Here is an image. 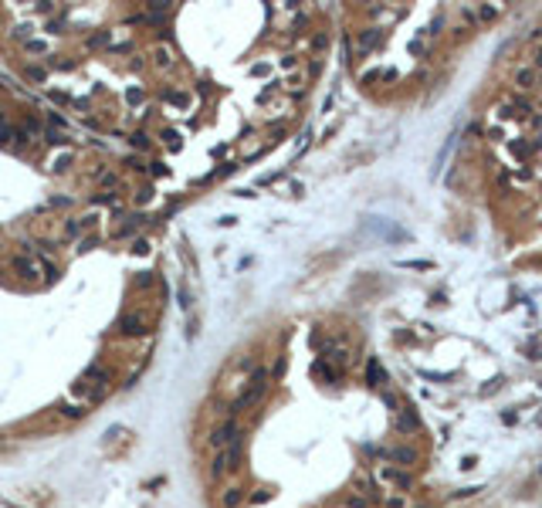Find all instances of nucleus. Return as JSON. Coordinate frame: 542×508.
Here are the masks:
<instances>
[{
	"mask_svg": "<svg viewBox=\"0 0 542 508\" xmlns=\"http://www.w3.org/2000/svg\"><path fill=\"white\" fill-rule=\"evenodd\" d=\"M268 393V373L265 370H254V376L248 379V387H244V393L234 400V407H231V417L234 413H241V410H248V407H254L261 400V396Z\"/></svg>",
	"mask_w": 542,
	"mask_h": 508,
	"instance_id": "obj_1",
	"label": "nucleus"
},
{
	"mask_svg": "<svg viewBox=\"0 0 542 508\" xmlns=\"http://www.w3.org/2000/svg\"><path fill=\"white\" fill-rule=\"evenodd\" d=\"M241 454H244V437H237L231 447H224V451L214 454L211 475L214 478H224V475H231V471H237V468H241Z\"/></svg>",
	"mask_w": 542,
	"mask_h": 508,
	"instance_id": "obj_2",
	"label": "nucleus"
},
{
	"mask_svg": "<svg viewBox=\"0 0 542 508\" xmlns=\"http://www.w3.org/2000/svg\"><path fill=\"white\" fill-rule=\"evenodd\" d=\"M237 437H244V434H241V427L234 424V417H227L220 427H214V430H211V447H214V451H224V447H231Z\"/></svg>",
	"mask_w": 542,
	"mask_h": 508,
	"instance_id": "obj_3",
	"label": "nucleus"
},
{
	"mask_svg": "<svg viewBox=\"0 0 542 508\" xmlns=\"http://www.w3.org/2000/svg\"><path fill=\"white\" fill-rule=\"evenodd\" d=\"M119 332H122V336H143V332H146V319L139 312L122 315V319H119Z\"/></svg>",
	"mask_w": 542,
	"mask_h": 508,
	"instance_id": "obj_4",
	"label": "nucleus"
},
{
	"mask_svg": "<svg viewBox=\"0 0 542 508\" xmlns=\"http://www.w3.org/2000/svg\"><path fill=\"white\" fill-rule=\"evenodd\" d=\"M515 89H518V92H532V89H539V72H535L532 65L518 68V72H515Z\"/></svg>",
	"mask_w": 542,
	"mask_h": 508,
	"instance_id": "obj_5",
	"label": "nucleus"
},
{
	"mask_svg": "<svg viewBox=\"0 0 542 508\" xmlns=\"http://www.w3.org/2000/svg\"><path fill=\"white\" fill-rule=\"evenodd\" d=\"M380 458H387V461H397V464H413V461H417V451H413V447H383L380 451Z\"/></svg>",
	"mask_w": 542,
	"mask_h": 508,
	"instance_id": "obj_6",
	"label": "nucleus"
},
{
	"mask_svg": "<svg viewBox=\"0 0 542 508\" xmlns=\"http://www.w3.org/2000/svg\"><path fill=\"white\" fill-rule=\"evenodd\" d=\"M393 427H397L400 434H413V430L421 427V420H417V410H413V407H404V410H400V417H397V424H393Z\"/></svg>",
	"mask_w": 542,
	"mask_h": 508,
	"instance_id": "obj_7",
	"label": "nucleus"
},
{
	"mask_svg": "<svg viewBox=\"0 0 542 508\" xmlns=\"http://www.w3.org/2000/svg\"><path fill=\"white\" fill-rule=\"evenodd\" d=\"M383 383H390V379H387V373H383V366L376 363V359H366V387L380 390Z\"/></svg>",
	"mask_w": 542,
	"mask_h": 508,
	"instance_id": "obj_8",
	"label": "nucleus"
},
{
	"mask_svg": "<svg viewBox=\"0 0 542 508\" xmlns=\"http://www.w3.org/2000/svg\"><path fill=\"white\" fill-rule=\"evenodd\" d=\"M380 481H387V484H397V488H410V475H404V471H397L393 464H383V468H380Z\"/></svg>",
	"mask_w": 542,
	"mask_h": 508,
	"instance_id": "obj_9",
	"label": "nucleus"
},
{
	"mask_svg": "<svg viewBox=\"0 0 542 508\" xmlns=\"http://www.w3.org/2000/svg\"><path fill=\"white\" fill-rule=\"evenodd\" d=\"M380 38H383V31H380V27H366V31L359 34V41H356V48H359V58H363V55H366L370 48H376V44H380Z\"/></svg>",
	"mask_w": 542,
	"mask_h": 508,
	"instance_id": "obj_10",
	"label": "nucleus"
},
{
	"mask_svg": "<svg viewBox=\"0 0 542 508\" xmlns=\"http://www.w3.org/2000/svg\"><path fill=\"white\" fill-rule=\"evenodd\" d=\"M241 505H244V488H237V484L224 488V495H220V508H241Z\"/></svg>",
	"mask_w": 542,
	"mask_h": 508,
	"instance_id": "obj_11",
	"label": "nucleus"
},
{
	"mask_svg": "<svg viewBox=\"0 0 542 508\" xmlns=\"http://www.w3.org/2000/svg\"><path fill=\"white\" fill-rule=\"evenodd\" d=\"M81 379H89V383H92V379H95V387L109 390V379H112V376H109V370H102V366H89V370H85V376H81Z\"/></svg>",
	"mask_w": 542,
	"mask_h": 508,
	"instance_id": "obj_12",
	"label": "nucleus"
},
{
	"mask_svg": "<svg viewBox=\"0 0 542 508\" xmlns=\"http://www.w3.org/2000/svg\"><path fill=\"white\" fill-rule=\"evenodd\" d=\"M316 376H322V379H329V383H336V379H339V370H332L325 359H319V363H316Z\"/></svg>",
	"mask_w": 542,
	"mask_h": 508,
	"instance_id": "obj_13",
	"label": "nucleus"
},
{
	"mask_svg": "<svg viewBox=\"0 0 542 508\" xmlns=\"http://www.w3.org/2000/svg\"><path fill=\"white\" fill-rule=\"evenodd\" d=\"M498 14H502V7H498V4H485V7H478V21H481V24L495 21Z\"/></svg>",
	"mask_w": 542,
	"mask_h": 508,
	"instance_id": "obj_14",
	"label": "nucleus"
},
{
	"mask_svg": "<svg viewBox=\"0 0 542 508\" xmlns=\"http://www.w3.org/2000/svg\"><path fill=\"white\" fill-rule=\"evenodd\" d=\"M383 508H410V501H407V495H387V498H383Z\"/></svg>",
	"mask_w": 542,
	"mask_h": 508,
	"instance_id": "obj_15",
	"label": "nucleus"
},
{
	"mask_svg": "<svg viewBox=\"0 0 542 508\" xmlns=\"http://www.w3.org/2000/svg\"><path fill=\"white\" fill-rule=\"evenodd\" d=\"M14 268L24 274V278H34V274H38V265H34V261H24V258H17V261H14Z\"/></svg>",
	"mask_w": 542,
	"mask_h": 508,
	"instance_id": "obj_16",
	"label": "nucleus"
},
{
	"mask_svg": "<svg viewBox=\"0 0 542 508\" xmlns=\"http://www.w3.org/2000/svg\"><path fill=\"white\" fill-rule=\"evenodd\" d=\"M383 404H387L393 413H400V410H404V404H400V396L393 393V390H383Z\"/></svg>",
	"mask_w": 542,
	"mask_h": 508,
	"instance_id": "obj_17",
	"label": "nucleus"
},
{
	"mask_svg": "<svg viewBox=\"0 0 542 508\" xmlns=\"http://www.w3.org/2000/svg\"><path fill=\"white\" fill-rule=\"evenodd\" d=\"M308 48H312V51H325V48H329V34H325V31L312 34V41H308Z\"/></svg>",
	"mask_w": 542,
	"mask_h": 508,
	"instance_id": "obj_18",
	"label": "nucleus"
},
{
	"mask_svg": "<svg viewBox=\"0 0 542 508\" xmlns=\"http://www.w3.org/2000/svg\"><path fill=\"white\" fill-rule=\"evenodd\" d=\"M44 136H48V143H51V146H65V143H68V136H65V132H58L55 126H51V129L44 132Z\"/></svg>",
	"mask_w": 542,
	"mask_h": 508,
	"instance_id": "obj_19",
	"label": "nucleus"
},
{
	"mask_svg": "<svg viewBox=\"0 0 542 508\" xmlns=\"http://www.w3.org/2000/svg\"><path fill=\"white\" fill-rule=\"evenodd\" d=\"M68 163H72V153H61L55 163H51V169H55V173H65V169H68Z\"/></svg>",
	"mask_w": 542,
	"mask_h": 508,
	"instance_id": "obj_20",
	"label": "nucleus"
},
{
	"mask_svg": "<svg viewBox=\"0 0 542 508\" xmlns=\"http://www.w3.org/2000/svg\"><path fill=\"white\" fill-rule=\"evenodd\" d=\"M156 65H160V68H170V65H173V55H170L166 48H160V51H156Z\"/></svg>",
	"mask_w": 542,
	"mask_h": 508,
	"instance_id": "obj_21",
	"label": "nucleus"
},
{
	"mask_svg": "<svg viewBox=\"0 0 542 508\" xmlns=\"http://www.w3.org/2000/svg\"><path fill=\"white\" fill-rule=\"evenodd\" d=\"M27 78H31V81H44V78H48V72H44L41 65H31V68H27Z\"/></svg>",
	"mask_w": 542,
	"mask_h": 508,
	"instance_id": "obj_22",
	"label": "nucleus"
},
{
	"mask_svg": "<svg viewBox=\"0 0 542 508\" xmlns=\"http://www.w3.org/2000/svg\"><path fill=\"white\" fill-rule=\"evenodd\" d=\"M163 139H166V146H170V149H180V132H177V129H166V132H163Z\"/></svg>",
	"mask_w": 542,
	"mask_h": 508,
	"instance_id": "obj_23",
	"label": "nucleus"
},
{
	"mask_svg": "<svg viewBox=\"0 0 542 508\" xmlns=\"http://www.w3.org/2000/svg\"><path fill=\"white\" fill-rule=\"evenodd\" d=\"M129 143L136 146V149H149V136H146V132H136V136H132Z\"/></svg>",
	"mask_w": 542,
	"mask_h": 508,
	"instance_id": "obj_24",
	"label": "nucleus"
},
{
	"mask_svg": "<svg viewBox=\"0 0 542 508\" xmlns=\"http://www.w3.org/2000/svg\"><path fill=\"white\" fill-rule=\"evenodd\" d=\"M451 146H454V139H447V143H444V149H441V153H437V166H444L447 153H451Z\"/></svg>",
	"mask_w": 542,
	"mask_h": 508,
	"instance_id": "obj_25",
	"label": "nucleus"
},
{
	"mask_svg": "<svg viewBox=\"0 0 542 508\" xmlns=\"http://www.w3.org/2000/svg\"><path fill=\"white\" fill-rule=\"evenodd\" d=\"M65 417H85V407H61Z\"/></svg>",
	"mask_w": 542,
	"mask_h": 508,
	"instance_id": "obj_26",
	"label": "nucleus"
},
{
	"mask_svg": "<svg viewBox=\"0 0 542 508\" xmlns=\"http://www.w3.org/2000/svg\"><path fill=\"white\" fill-rule=\"evenodd\" d=\"M532 68H535V72H542V44L535 48V55H532Z\"/></svg>",
	"mask_w": 542,
	"mask_h": 508,
	"instance_id": "obj_27",
	"label": "nucleus"
},
{
	"mask_svg": "<svg viewBox=\"0 0 542 508\" xmlns=\"http://www.w3.org/2000/svg\"><path fill=\"white\" fill-rule=\"evenodd\" d=\"M295 65H299V58H295V55H285V58H282V68H288V72H291Z\"/></svg>",
	"mask_w": 542,
	"mask_h": 508,
	"instance_id": "obj_28",
	"label": "nucleus"
},
{
	"mask_svg": "<svg viewBox=\"0 0 542 508\" xmlns=\"http://www.w3.org/2000/svg\"><path fill=\"white\" fill-rule=\"evenodd\" d=\"M400 265H404V268H424V271H427L430 261H400Z\"/></svg>",
	"mask_w": 542,
	"mask_h": 508,
	"instance_id": "obj_29",
	"label": "nucleus"
},
{
	"mask_svg": "<svg viewBox=\"0 0 542 508\" xmlns=\"http://www.w3.org/2000/svg\"><path fill=\"white\" fill-rule=\"evenodd\" d=\"M27 51H34V55H41V51H44V41H27Z\"/></svg>",
	"mask_w": 542,
	"mask_h": 508,
	"instance_id": "obj_30",
	"label": "nucleus"
},
{
	"mask_svg": "<svg viewBox=\"0 0 542 508\" xmlns=\"http://www.w3.org/2000/svg\"><path fill=\"white\" fill-rule=\"evenodd\" d=\"M95 241H98V237H85V241L78 244V251H92V248H95Z\"/></svg>",
	"mask_w": 542,
	"mask_h": 508,
	"instance_id": "obj_31",
	"label": "nucleus"
},
{
	"mask_svg": "<svg viewBox=\"0 0 542 508\" xmlns=\"http://www.w3.org/2000/svg\"><path fill=\"white\" fill-rule=\"evenodd\" d=\"M132 251H136V254H146V251H149V241H136V244H132Z\"/></svg>",
	"mask_w": 542,
	"mask_h": 508,
	"instance_id": "obj_32",
	"label": "nucleus"
},
{
	"mask_svg": "<svg viewBox=\"0 0 542 508\" xmlns=\"http://www.w3.org/2000/svg\"><path fill=\"white\" fill-rule=\"evenodd\" d=\"M441 27H444V17H434V24H430V31H427V34H437Z\"/></svg>",
	"mask_w": 542,
	"mask_h": 508,
	"instance_id": "obj_33",
	"label": "nucleus"
},
{
	"mask_svg": "<svg viewBox=\"0 0 542 508\" xmlns=\"http://www.w3.org/2000/svg\"><path fill=\"white\" fill-rule=\"evenodd\" d=\"M95 220H98L95 214H85V217H81V231H85V227H92V224H95Z\"/></svg>",
	"mask_w": 542,
	"mask_h": 508,
	"instance_id": "obj_34",
	"label": "nucleus"
},
{
	"mask_svg": "<svg viewBox=\"0 0 542 508\" xmlns=\"http://www.w3.org/2000/svg\"><path fill=\"white\" fill-rule=\"evenodd\" d=\"M529 126H532V129H542V112H535L532 119H529Z\"/></svg>",
	"mask_w": 542,
	"mask_h": 508,
	"instance_id": "obj_35",
	"label": "nucleus"
},
{
	"mask_svg": "<svg viewBox=\"0 0 542 508\" xmlns=\"http://www.w3.org/2000/svg\"><path fill=\"white\" fill-rule=\"evenodd\" d=\"M126 98H129V102H139V98H143V92H139V89H129V92H126Z\"/></svg>",
	"mask_w": 542,
	"mask_h": 508,
	"instance_id": "obj_36",
	"label": "nucleus"
},
{
	"mask_svg": "<svg viewBox=\"0 0 542 508\" xmlns=\"http://www.w3.org/2000/svg\"><path fill=\"white\" fill-rule=\"evenodd\" d=\"M475 464H478V458H461V468H464V471H471Z\"/></svg>",
	"mask_w": 542,
	"mask_h": 508,
	"instance_id": "obj_37",
	"label": "nucleus"
},
{
	"mask_svg": "<svg viewBox=\"0 0 542 508\" xmlns=\"http://www.w3.org/2000/svg\"><path fill=\"white\" fill-rule=\"evenodd\" d=\"M153 177H166V166H163V163H153Z\"/></svg>",
	"mask_w": 542,
	"mask_h": 508,
	"instance_id": "obj_38",
	"label": "nucleus"
},
{
	"mask_svg": "<svg viewBox=\"0 0 542 508\" xmlns=\"http://www.w3.org/2000/svg\"><path fill=\"white\" fill-rule=\"evenodd\" d=\"M268 498H271V492H268V488H261V492L254 495V501H268Z\"/></svg>",
	"mask_w": 542,
	"mask_h": 508,
	"instance_id": "obj_39",
	"label": "nucleus"
},
{
	"mask_svg": "<svg viewBox=\"0 0 542 508\" xmlns=\"http://www.w3.org/2000/svg\"><path fill=\"white\" fill-rule=\"evenodd\" d=\"M417 508H430V505H417Z\"/></svg>",
	"mask_w": 542,
	"mask_h": 508,
	"instance_id": "obj_40",
	"label": "nucleus"
},
{
	"mask_svg": "<svg viewBox=\"0 0 542 508\" xmlns=\"http://www.w3.org/2000/svg\"><path fill=\"white\" fill-rule=\"evenodd\" d=\"M539 85H542V72H539Z\"/></svg>",
	"mask_w": 542,
	"mask_h": 508,
	"instance_id": "obj_41",
	"label": "nucleus"
},
{
	"mask_svg": "<svg viewBox=\"0 0 542 508\" xmlns=\"http://www.w3.org/2000/svg\"><path fill=\"white\" fill-rule=\"evenodd\" d=\"M539 224H542V214H539Z\"/></svg>",
	"mask_w": 542,
	"mask_h": 508,
	"instance_id": "obj_42",
	"label": "nucleus"
}]
</instances>
